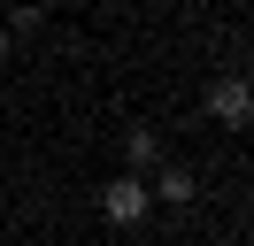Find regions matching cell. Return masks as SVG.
<instances>
[{
    "label": "cell",
    "mask_w": 254,
    "mask_h": 246,
    "mask_svg": "<svg viewBox=\"0 0 254 246\" xmlns=\"http://www.w3.org/2000/svg\"><path fill=\"white\" fill-rule=\"evenodd\" d=\"M146 192H154V208H192L200 200V169L192 162H154L146 169Z\"/></svg>",
    "instance_id": "cell-3"
},
{
    "label": "cell",
    "mask_w": 254,
    "mask_h": 246,
    "mask_svg": "<svg viewBox=\"0 0 254 246\" xmlns=\"http://www.w3.org/2000/svg\"><path fill=\"white\" fill-rule=\"evenodd\" d=\"M93 208L108 215L116 231H131V223H146V208H154V192H146V177H139V169H116V177H108V184L93 192Z\"/></svg>",
    "instance_id": "cell-1"
},
{
    "label": "cell",
    "mask_w": 254,
    "mask_h": 246,
    "mask_svg": "<svg viewBox=\"0 0 254 246\" xmlns=\"http://www.w3.org/2000/svg\"><path fill=\"white\" fill-rule=\"evenodd\" d=\"M39 23H47V8H39V0H16V8L0 15V31H8V39H31Z\"/></svg>",
    "instance_id": "cell-5"
},
{
    "label": "cell",
    "mask_w": 254,
    "mask_h": 246,
    "mask_svg": "<svg viewBox=\"0 0 254 246\" xmlns=\"http://www.w3.org/2000/svg\"><path fill=\"white\" fill-rule=\"evenodd\" d=\"M154 162H170V138H162L154 123H131V131H124V169H139V177H146Z\"/></svg>",
    "instance_id": "cell-4"
},
{
    "label": "cell",
    "mask_w": 254,
    "mask_h": 246,
    "mask_svg": "<svg viewBox=\"0 0 254 246\" xmlns=\"http://www.w3.org/2000/svg\"><path fill=\"white\" fill-rule=\"evenodd\" d=\"M8 62H16V39H8V31H0V69H8Z\"/></svg>",
    "instance_id": "cell-6"
},
{
    "label": "cell",
    "mask_w": 254,
    "mask_h": 246,
    "mask_svg": "<svg viewBox=\"0 0 254 246\" xmlns=\"http://www.w3.org/2000/svg\"><path fill=\"white\" fill-rule=\"evenodd\" d=\"M208 123H216V131H247L254 123V85L239 69H223L216 85H208Z\"/></svg>",
    "instance_id": "cell-2"
}]
</instances>
